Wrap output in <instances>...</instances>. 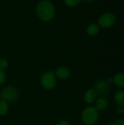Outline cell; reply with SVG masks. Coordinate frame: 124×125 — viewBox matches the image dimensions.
Returning <instances> with one entry per match:
<instances>
[{
    "label": "cell",
    "instance_id": "obj_7",
    "mask_svg": "<svg viewBox=\"0 0 124 125\" xmlns=\"http://www.w3.org/2000/svg\"><path fill=\"white\" fill-rule=\"evenodd\" d=\"M70 74H71L70 70L66 67H60L57 68L55 72L56 77L58 78L59 80H62V81L68 79L70 76Z\"/></svg>",
    "mask_w": 124,
    "mask_h": 125
},
{
    "label": "cell",
    "instance_id": "obj_18",
    "mask_svg": "<svg viewBox=\"0 0 124 125\" xmlns=\"http://www.w3.org/2000/svg\"><path fill=\"white\" fill-rule=\"evenodd\" d=\"M113 125H124V119H118L116 122H115V123H113Z\"/></svg>",
    "mask_w": 124,
    "mask_h": 125
},
{
    "label": "cell",
    "instance_id": "obj_6",
    "mask_svg": "<svg viewBox=\"0 0 124 125\" xmlns=\"http://www.w3.org/2000/svg\"><path fill=\"white\" fill-rule=\"evenodd\" d=\"M115 23V16L113 13L107 12L103 14L99 19V25L102 28H108Z\"/></svg>",
    "mask_w": 124,
    "mask_h": 125
},
{
    "label": "cell",
    "instance_id": "obj_3",
    "mask_svg": "<svg viewBox=\"0 0 124 125\" xmlns=\"http://www.w3.org/2000/svg\"><path fill=\"white\" fill-rule=\"evenodd\" d=\"M19 97L18 89L14 86L4 87L0 92L1 100L5 101L7 103H15Z\"/></svg>",
    "mask_w": 124,
    "mask_h": 125
},
{
    "label": "cell",
    "instance_id": "obj_12",
    "mask_svg": "<svg viewBox=\"0 0 124 125\" xmlns=\"http://www.w3.org/2000/svg\"><path fill=\"white\" fill-rule=\"evenodd\" d=\"M86 31H87L88 35H90V36H95L99 31V26L97 24H96V23L90 24L87 27Z\"/></svg>",
    "mask_w": 124,
    "mask_h": 125
},
{
    "label": "cell",
    "instance_id": "obj_16",
    "mask_svg": "<svg viewBox=\"0 0 124 125\" xmlns=\"http://www.w3.org/2000/svg\"><path fill=\"white\" fill-rule=\"evenodd\" d=\"M6 81V74L4 71L0 70V85L3 84Z\"/></svg>",
    "mask_w": 124,
    "mask_h": 125
},
{
    "label": "cell",
    "instance_id": "obj_21",
    "mask_svg": "<svg viewBox=\"0 0 124 125\" xmlns=\"http://www.w3.org/2000/svg\"></svg>",
    "mask_w": 124,
    "mask_h": 125
},
{
    "label": "cell",
    "instance_id": "obj_17",
    "mask_svg": "<svg viewBox=\"0 0 124 125\" xmlns=\"http://www.w3.org/2000/svg\"><path fill=\"white\" fill-rule=\"evenodd\" d=\"M124 108H123V107L118 106V107L116 108L115 111H116V113L118 114H124Z\"/></svg>",
    "mask_w": 124,
    "mask_h": 125
},
{
    "label": "cell",
    "instance_id": "obj_20",
    "mask_svg": "<svg viewBox=\"0 0 124 125\" xmlns=\"http://www.w3.org/2000/svg\"><path fill=\"white\" fill-rule=\"evenodd\" d=\"M85 1H88V2H91V1H94V0H85Z\"/></svg>",
    "mask_w": 124,
    "mask_h": 125
},
{
    "label": "cell",
    "instance_id": "obj_4",
    "mask_svg": "<svg viewBox=\"0 0 124 125\" xmlns=\"http://www.w3.org/2000/svg\"><path fill=\"white\" fill-rule=\"evenodd\" d=\"M40 83L42 86L48 89H53L56 85V77L55 73L52 70L45 72L40 78Z\"/></svg>",
    "mask_w": 124,
    "mask_h": 125
},
{
    "label": "cell",
    "instance_id": "obj_19",
    "mask_svg": "<svg viewBox=\"0 0 124 125\" xmlns=\"http://www.w3.org/2000/svg\"><path fill=\"white\" fill-rule=\"evenodd\" d=\"M56 125H69V123L67 122V121H66V120H61V121H59Z\"/></svg>",
    "mask_w": 124,
    "mask_h": 125
},
{
    "label": "cell",
    "instance_id": "obj_11",
    "mask_svg": "<svg viewBox=\"0 0 124 125\" xmlns=\"http://www.w3.org/2000/svg\"><path fill=\"white\" fill-rule=\"evenodd\" d=\"M114 100L115 103L121 107H124V92L122 90H118L115 92L114 96Z\"/></svg>",
    "mask_w": 124,
    "mask_h": 125
},
{
    "label": "cell",
    "instance_id": "obj_1",
    "mask_svg": "<svg viewBox=\"0 0 124 125\" xmlns=\"http://www.w3.org/2000/svg\"><path fill=\"white\" fill-rule=\"evenodd\" d=\"M36 12L40 20L50 21L55 15V7L50 1L42 0L36 7Z\"/></svg>",
    "mask_w": 124,
    "mask_h": 125
},
{
    "label": "cell",
    "instance_id": "obj_5",
    "mask_svg": "<svg viewBox=\"0 0 124 125\" xmlns=\"http://www.w3.org/2000/svg\"><path fill=\"white\" fill-rule=\"evenodd\" d=\"M94 89L96 92L97 94L105 97L109 95L110 93V84L106 81H98L94 83Z\"/></svg>",
    "mask_w": 124,
    "mask_h": 125
},
{
    "label": "cell",
    "instance_id": "obj_9",
    "mask_svg": "<svg viewBox=\"0 0 124 125\" xmlns=\"http://www.w3.org/2000/svg\"><path fill=\"white\" fill-rule=\"evenodd\" d=\"M95 103V108L99 111H104L107 109L108 107V100L106 97H100L99 98H97Z\"/></svg>",
    "mask_w": 124,
    "mask_h": 125
},
{
    "label": "cell",
    "instance_id": "obj_22",
    "mask_svg": "<svg viewBox=\"0 0 124 125\" xmlns=\"http://www.w3.org/2000/svg\"><path fill=\"white\" fill-rule=\"evenodd\" d=\"M47 1H50V0H47Z\"/></svg>",
    "mask_w": 124,
    "mask_h": 125
},
{
    "label": "cell",
    "instance_id": "obj_8",
    "mask_svg": "<svg viewBox=\"0 0 124 125\" xmlns=\"http://www.w3.org/2000/svg\"><path fill=\"white\" fill-rule=\"evenodd\" d=\"M97 96L98 94H96L95 90L94 89H90L88 91H86L84 94V100L87 104L91 105L96 102Z\"/></svg>",
    "mask_w": 124,
    "mask_h": 125
},
{
    "label": "cell",
    "instance_id": "obj_10",
    "mask_svg": "<svg viewBox=\"0 0 124 125\" xmlns=\"http://www.w3.org/2000/svg\"><path fill=\"white\" fill-rule=\"evenodd\" d=\"M113 83L121 88L124 87V73H118L113 78Z\"/></svg>",
    "mask_w": 124,
    "mask_h": 125
},
{
    "label": "cell",
    "instance_id": "obj_13",
    "mask_svg": "<svg viewBox=\"0 0 124 125\" xmlns=\"http://www.w3.org/2000/svg\"><path fill=\"white\" fill-rule=\"evenodd\" d=\"M9 111V105L8 103L5 101L0 100V116L6 115Z\"/></svg>",
    "mask_w": 124,
    "mask_h": 125
},
{
    "label": "cell",
    "instance_id": "obj_2",
    "mask_svg": "<svg viewBox=\"0 0 124 125\" xmlns=\"http://www.w3.org/2000/svg\"><path fill=\"white\" fill-rule=\"evenodd\" d=\"M81 119L85 125H94L99 119V111L94 106H87L82 111Z\"/></svg>",
    "mask_w": 124,
    "mask_h": 125
},
{
    "label": "cell",
    "instance_id": "obj_14",
    "mask_svg": "<svg viewBox=\"0 0 124 125\" xmlns=\"http://www.w3.org/2000/svg\"><path fill=\"white\" fill-rule=\"evenodd\" d=\"M80 1H81V0H64V4L67 6L71 7L77 6Z\"/></svg>",
    "mask_w": 124,
    "mask_h": 125
},
{
    "label": "cell",
    "instance_id": "obj_15",
    "mask_svg": "<svg viewBox=\"0 0 124 125\" xmlns=\"http://www.w3.org/2000/svg\"><path fill=\"white\" fill-rule=\"evenodd\" d=\"M9 66L8 61L5 59H0V70L4 71Z\"/></svg>",
    "mask_w": 124,
    "mask_h": 125
}]
</instances>
